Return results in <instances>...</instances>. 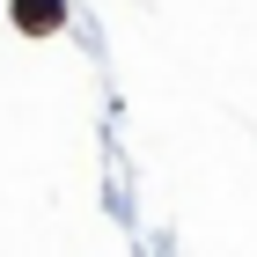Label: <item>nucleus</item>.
<instances>
[{
    "instance_id": "f257e3e1",
    "label": "nucleus",
    "mask_w": 257,
    "mask_h": 257,
    "mask_svg": "<svg viewBox=\"0 0 257 257\" xmlns=\"http://www.w3.org/2000/svg\"><path fill=\"white\" fill-rule=\"evenodd\" d=\"M66 0H15V30H30V37H44V30H59Z\"/></svg>"
}]
</instances>
